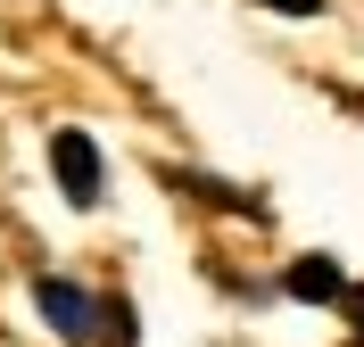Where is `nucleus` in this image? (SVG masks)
<instances>
[{
	"label": "nucleus",
	"instance_id": "obj_1",
	"mask_svg": "<svg viewBox=\"0 0 364 347\" xmlns=\"http://www.w3.org/2000/svg\"><path fill=\"white\" fill-rule=\"evenodd\" d=\"M33 306H42V323L58 331L67 347H91V339H100V298H91L83 281H67V273H42V281H33Z\"/></svg>",
	"mask_w": 364,
	"mask_h": 347
},
{
	"label": "nucleus",
	"instance_id": "obj_2",
	"mask_svg": "<svg viewBox=\"0 0 364 347\" xmlns=\"http://www.w3.org/2000/svg\"><path fill=\"white\" fill-rule=\"evenodd\" d=\"M50 174L67 190V207H100V190H108V165H100V141L91 133H50Z\"/></svg>",
	"mask_w": 364,
	"mask_h": 347
},
{
	"label": "nucleus",
	"instance_id": "obj_4",
	"mask_svg": "<svg viewBox=\"0 0 364 347\" xmlns=\"http://www.w3.org/2000/svg\"><path fill=\"white\" fill-rule=\"evenodd\" d=\"M100 347H141V323H133V298H100Z\"/></svg>",
	"mask_w": 364,
	"mask_h": 347
},
{
	"label": "nucleus",
	"instance_id": "obj_6",
	"mask_svg": "<svg viewBox=\"0 0 364 347\" xmlns=\"http://www.w3.org/2000/svg\"><path fill=\"white\" fill-rule=\"evenodd\" d=\"M265 9H282V17H323V0H265Z\"/></svg>",
	"mask_w": 364,
	"mask_h": 347
},
{
	"label": "nucleus",
	"instance_id": "obj_5",
	"mask_svg": "<svg viewBox=\"0 0 364 347\" xmlns=\"http://www.w3.org/2000/svg\"><path fill=\"white\" fill-rule=\"evenodd\" d=\"M348 323H356V347H364V281H348Z\"/></svg>",
	"mask_w": 364,
	"mask_h": 347
},
{
	"label": "nucleus",
	"instance_id": "obj_3",
	"mask_svg": "<svg viewBox=\"0 0 364 347\" xmlns=\"http://www.w3.org/2000/svg\"><path fill=\"white\" fill-rule=\"evenodd\" d=\"M282 290H290L298 306H348V273L331 256H298L290 273H282Z\"/></svg>",
	"mask_w": 364,
	"mask_h": 347
}]
</instances>
